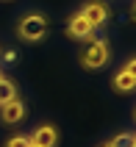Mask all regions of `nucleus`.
<instances>
[{"label":"nucleus","instance_id":"20e7f679","mask_svg":"<svg viewBox=\"0 0 136 147\" xmlns=\"http://www.w3.org/2000/svg\"><path fill=\"white\" fill-rule=\"evenodd\" d=\"M67 33H70L72 39H92V36H95V28H92L89 20L78 11V14H72L70 25H67Z\"/></svg>","mask_w":136,"mask_h":147},{"label":"nucleus","instance_id":"f257e3e1","mask_svg":"<svg viewBox=\"0 0 136 147\" xmlns=\"http://www.w3.org/2000/svg\"><path fill=\"white\" fill-rule=\"evenodd\" d=\"M108 42L106 39H89V45L83 47V53H81V64L86 67V69H100V67L108 64Z\"/></svg>","mask_w":136,"mask_h":147},{"label":"nucleus","instance_id":"6e6552de","mask_svg":"<svg viewBox=\"0 0 136 147\" xmlns=\"http://www.w3.org/2000/svg\"><path fill=\"white\" fill-rule=\"evenodd\" d=\"M14 97H17V86L8 81V78H3V75H0V106H3V103H8V100H14Z\"/></svg>","mask_w":136,"mask_h":147},{"label":"nucleus","instance_id":"423d86ee","mask_svg":"<svg viewBox=\"0 0 136 147\" xmlns=\"http://www.w3.org/2000/svg\"><path fill=\"white\" fill-rule=\"evenodd\" d=\"M25 117V106L22 103H20V100H8V103H3V106H0V119H3V122H20V119H22Z\"/></svg>","mask_w":136,"mask_h":147},{"label":"nucleus","instance_id":"7ed1b4c3","mask_svg":"<svg viewBox=\"0 0 136 147\" xmlns=\"http://www.w3.org/2000/svg\"><path fill=\"white\" fill-rule=\"evenodd\" d=\"M136 61L133 58H128L125 61V67H122V72H117V78H114V89L117 92H133L136 86Z\"/></svg>","mask_w":136,"mask_h":147},{"label":"nucleus","instance_id":"f8f14e48","mask_svg":"<svg viewBox=\"0 0 136 147\" xmlns=\"http://www.w3.org/2000/svg\"><path fill=\"white\" fill-rule=\"evenodd\" d=\"M31 147H36V144H31Z\"/></svg>","mask_w":136,"mask_h":147},{"label":"nucleus","instance_id":"39448f33","mask_svg":"<svg viewBox=\"0 0 136 147\" xmlns=\"http://www.w3.org/2000/svg\"><path fill=\"white\" fill-rule=\"evenodd\" d=\"M81 14L89 20L92 28H97V25H103L106 20H108V8H106L103 3H86V6L81 8Z\"/></svg>","mask_w":136,"mask_h":147},{"label":"nucleus","instance_id":"f03ea898","mask_svg":"<svg viewBox=\"0 0 136 147\" xmlns=\"http://www.w3.org/2000/svg\"><path fill=\"white\" fill-rule=\"evenodd\" d=\"M20 39H25V42H39V39H45V33H47V20L42 14H28V17H22L20 20Z\"/></svg>","mask_w":136,"mask_h":147},{"label":"nucleus","instance_id":"1a4fd4ad","mask_svg":"<svg viewBox=\"0 0 136 147\" xmlns=\"http://www.w3.org/2000/svg\"><path fill=\"white\" fill-rule=\"evenodd\" d=\"M111 147H136L133 133H122V136H117V139L111 142Z\"/></svg>","mask_w":136,"mask_h":147},{"label":"nucleus","instance_id":"9d476101","mask_svg":"<svg viewBox=\"0 0 136 147\" xmlns=\"http://www.w3.org/2000/svg\"><path fill=\"white\" fill-rule=\"evenodd\" d=\"M6 147H31V139L28 136H14V139H8Z\"/></svg>","mask_w":136,"mask_h":147},{"label":"nucleus","instance_id":"0eeeda50","mask_svg":"<svg viewBox=\"0 0 136 147\" xmlns=\"http://www.w3.org/2000/svg\"><path fill=\"white\" fill-rule=\"evenodd\" d=\"M56 139H58L56 128H50V125H39V128L33 131V136H31V144H36V147H53V144H56Z\"/></svg>","mask_w":136,"mask_h":147},{"label":"nucleus","instance_id":"9b49d317","mask_svg":"<svg viewBox=\"0 0 136 147\" xmlns=\"http://www.w3.org/2000/svg\"><path fill=\"white\" fill-rule=\"evenodd\" d=\"M103 147H111V144H103Z\"/></svg>","mask_w":136,"mask_h":147}]
</instances>
